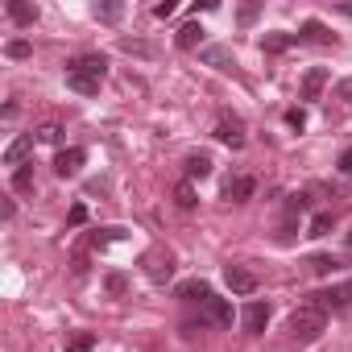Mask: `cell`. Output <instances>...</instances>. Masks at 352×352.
<instances>
[{"label": "cell", "instance_id": "cell-8", "mask_svg": "<svg viewBox=\"0 0 352 352\" xmlns=\"http://www.w3.org/2000/svg\"><path fill=\"white\" fill-rule=\"evenodd\" d=\"M83 149H58V157H54V174L58 179H75L79 174V166H83Z\"/></svg>", "mask_w": 352, "mask_h": 352}, {"label": "cell", "instance_id": "cell-36", "mask_svg": "<svg viewBox=\"0 0 352 352\" xmlns=\"http://www.w3.org/2000/svg\"><path fill=\"white\" fill-rule=\"evenodd\" d=\"M253 17H257V5H245V9H241V21H245V25H249V21H253Z\"/></svg>", "mask_w": 352, "mask_h": 352}, {"label": "cell", "instance_id": "cell-17", "mask_svg": "<svg viewBox=\"0 0 352 352\" xmlns=\"http://www.w3.org/2000/svg\"><path fill=\"white\" fill-rule=\"evenodd\" d=\"M298 42H315V46H331L336 38L327 34V25H323V21H307V25L298 30Z\"/></svg>", "mask_w": 352, "mask_h": 352}, {"label": "cell", "instance_id": "cell-29", "mask_svg": "<svg viewBox=\"0 0 352 352\" xmlns=\"http://www.w3.org/2000/svg\"><path fill=\"white\" fill-rule=\"evenodd\" d=\"M5 54H9V58H30V42H21V38H17V42H9V46H5Z\"/></svg>", "mask_w": 352, "mask_h": 352}, {"label": "cell", "instance_id": "cell-14", "mask_svg": "<svg viewBox=\"0 0 352 352\" xmlns=\"http://www.w3.org/2000/svg\"><path fill=\"white\" fill-rule=\"evenodd\" d=\"M323 87H327V67H311L302 79V100H319Z\"/></svg>", "mask_w": 352, "mask_h": 352}, {"label": "cell", "instance_id": "cell-20", "mask_svg": "<svg viewBox=\"0 0 352 352\" xmlns=\"http://www.w3.org/2000/svg\"><path fill=\"white\" fill-rule=\"evenodd\" d=\"M294 42H298V34H265V38H261V50L278 54V50H286V46H294Z\"/></svg>", "mask_w": 352, "mask_h": 352}, {"label": "cell", "instance_id": "cell-1", "mask_svg": "<svg viewBox=\"0 0 352 352\" xmlns=\"http://www.w3.org/2000/svg\"><path fill=\"white\" fill-rule=\"evenodd\" d=\"M108 79V58L104 54H79L67 63V87L79 96H96L100 83Z\"/></svg>", "mask_w": 352, "mask_h": 352}, {"label": "cell", "instance_id": "cell-9", "mask_svg": "<svg viewBox=\"0 0 352 352\" xmlns=\"http://www.w3.org/2000/svg\"><path fill=\"white\" fill-rule=\"evenodd\" d=\"M253 191H257V183H253V179H245V174H236V179H228V183H224V199H228V204H245Z\"/></svg>", "mask_w": 352, "mask_h": 352}, {"label": "cell", "instance_id": "cell-26", "mask_svg": "<svg viewBox=\"0 0 352 352\" xmlns=\"http://www.w3.org/2000/svg\"><path fill=\"white\" fill-rule=\"evenodd\" d=\"M96 348V336L91 331H83V336H75L71 344H67V352H91Z\"/></svg>", "mask_w": 352, "mask_h": 352}, {"label": "cell", "instance_id": "cell-33", "mask_svg": "<svg viewBox=\"0 0 352 352\" xmlns=\"http://www.w3.org/2000/svg\"><path fill=\"white\" fill-rule=\"evenodd\" d=\"M124 286H129V282H124L120 274H112V278H108V290H112V294H124Z\"/></svg>", "mask_w": 352, "mask_h": 352}, {"label": "cell", "instance_id": "cell-11", "mask_svg": "<svg viewBox=\"0 0 352 352\" xmlns=\"http://www.w3.org/2000/svg\"><path fill=\"white\" fill-rule=\"evenodd\" d=\"M204 311H208V319H212L216 327H232V307H228V298H216V294H212V298L204 302Z\"/></svg>", "mask_w": 352, "mask_h": 352}, {"label": "cell", "instance_id": "cell-27", "mask_svg": "<svg viewBox=\"0 0 352 352\" xmlns=\"http://www.w3.org/2000/svg\"><path fill=\"white\" fill-rule=\"evenodd\" d=\"M307 208H311V199H307V195H302V191H298V195H290V199H286V212H290V216H302V212H307Z\"/></svg>", "mask_w": 352, "mask_h": 352}, {"label": "cell", "instance_id": "cell-13", "mask_svg": "<svg viewBox=\"0 0 352 352\" xmlns=\"http://www.w3.org/2000/svg\"><path fill=\"white\" fill-rule=\"evenodd\" d=\"M199 58H204L208 67H216V71H232V67H236V63H232V50H224V46H204Z\"/></svg>", "mask_w": 352, "mask_h": 352}, {"label": "cell", "instance_id": "cell-4", "mask_svg": "<svg viewBox=\"0 0 352 352\" xmlns=\"http://www.w3.org/2000/svg\"><path fill=\"white\" fill-rule=\"evenodd\" d=\"M216 141L241 149V145H245V120L232 116V112H220V120H216Z\"/></svg>", "mask_w": 352, "mask_h": 352}, {"label": "cell", "instance_id": "cell-30", "mask_svg": "<svg viewBox=\"0 0 352 352\" xmlns=\"http://www.w3.org/2000/svg\"><path fill=\"white\" fill-rule=\"evenodd\" d=\"M58 137H63V129H58V124H42V129H38V141H50V145H58Z\"/></svg>", "mask_w": 352, "mask_h": 352}, {"label": "cell", "instance_id": "cell-6", "mask_svg": "<svg viewBox=\"0 0 352 352\" xmlns=\"http://www.w3.org/2000/svg\"><path fill=\"white\" fill-rule=\"evenodd\" d=\"M224 282H228L232 294H253V290H257V278H253L245 265H228V270H224Z\"/></svg>", "mask_w": 352, "mask_h": 352}, {"label": "cell", "instance_id": "cell-32", "mask_svg": "<svg viewBox=\"0 0 352 352\" xmlns=\"http://www.w3.org/2000/svg\"><path fill=\"white\" fill-rule=\"evenodd\" d=\"M170 13H174V0H162V5H153V17H162V21H166Z\"/></svg>", "mask_w": 352, "mask_h": 352}, {"label": "cell", "instance_id": "cell-28", "mask_svg": "<svg viewBox=\"0 0 352 352\" xmlns=\"http://www.w3.org/2000/svg\"><path fill=\"white\" fill-rule=\"evenodd\" d=\"M336 265H340V261H336V257H327V253H319V257H311V270H315V274H331Z\"/></svg>", "mask_w": 352, "mask_h": 352}, {"label": "cell", "instance_id": "cell-10", "mask_svg": "<svg viewBox=\"0 0 352 352\" xmlns=\"http://www.w3.org/2000/svg\"><path fill=\"white\" fill-rule=\"evenodd\" d=\"M30 153H34V133H21V137L5 149V166H25Z\"/></svg>", "mask_w": 352, "mask_h": 352}, {"label": "cell", "instance_id": "cell-12", "mask_svg": "<svg viewBox=\"0 0 352 352\" xmlns=\"http://www.w3.org/2000/svg\"><path fill=\"white\" fill-rule=\"evenodd\" d=\"M174 42H179V50H199L204 46V25L199 21H187L179 34H174Z\"/></svg>", "mask_w": 352, "mask_h": 352}, {"label": "cell", "instance_id": "cell-18", "mask_svg": "<svg viewBox=\"0 0 352 352\" xmlns=\"http://www.w3.org/2000/svg\"><path fill=\"white\" fill-rule=\"evenodd\" d=\"M187 179H208V174H212V157L208 153H187Z\"/></svg>", "mask_w": 352, "mask_h": 352}, {"label": "cell", "instance_id": "cell-22", "mask_svg": "<svg viewBox=\"0 0 352 352\" xmlns=\"http://www.w3.org/2000/svg\"><path fill=\"white\" fill-rule=\"evenodd\" d=\"M331 224H336V216H331V212H319V216L311 220L307 236H327V232H331Z\"/></svg>", "mask_w": 352, "mask_h": 352}, {"label": "cell", "instance_id": "cell-7", "mask_svg": "<svg viewBox=\"0 0 352 352\" xmlns=\"http://www.w3.org/2000/svg\"><path fill=\"white\" fill-rule=\"evenodd\" d=\"M241 323H245L249 336H261L265 323H270V307H265V302H249V307L241 311Z\"/></svg>", "mask_w": 352, "mask_h": 352}, {"label": "cell", "instance_id": "cell-34", "mask_svg": "<svg viewBox=\"0 0 352 352\" xmlns=\"http://www.w3.org/2000/svg\"><path fill=\"white\" fill-rule=\"evenodd\" d=\"M83 220H87V208H83V204H75V208H71V224H83Z\"/></svg>", "mask_w": 352, "mask_h": 352}, {"label": "cell", "instance_id": "cell-15", "mask_svg": "<svg viewBox=\"0 0 352 352\" xmlns=\"http://www.w3.org/2000/svg\"><path fill=\"white\" fill-rule=\"evenodd\" d=\"M179 298H187V302H208V298H212V286H208L204 278L179 282Z\"/></svg>", "mask_w": 352, "mask_h": 352}, {"label": "cell", "instance_id": "cell-19", "mask_svg": "<svg viewBox=\"0 0 352 352\" xmlns=\"http://www.w3.org/2000/svg\"><path fill=\"white\" fill-rule=\"evenodd\" d=\"M174 204H179L183 212H191V208L199 204V195H195V183H191V179H183L179 187H174Z\"/></svg>", "mask_w": 352, "mask_h": 352}, {"label": "cell", "instance_id": "cell-38", "mask_svg": "<svg viewBox=\"0 0 352 352\" xmlns=\"http://www.w3.org/2000/svg\"><path fill=\"white\" fill-rule=\"evenodd\" d=\"M348 249H352V232H348Z\"/></svg>", "mask_w": 352, "mask_h": 352}, {"label": "cell", "instance_id": "cell-3", "mask_svg": "<svg viewBox=\"0 0 352 352\" xmlns=\"http://www.w3.org/2000/svg\"><path fill=\"white\" fill-rule=\"evenodd\" d=\"M311 307H319V311H348V307H352V282L315 290V294H311Z\"/></svg>", "mask_w": 352, "mask_h": 352}, {"label": "cell", "instance_id": "cell-31", "mask_svg": "<svg viewBox=\"0 0 352 352\" xmlns=\"http://www.w3.org/2000/svg\"><path fill=\"white\" fill-rule=\"evenodd\" d=\"M286 124H290V129H302V124H307V112H302V108H290V112H286Z\"/></svg>", "mask_w": 352, "mask_h": 352}, {"label": "cell", "instance_id": "cell-5", "mask_svg": "<svg viewBox=\"0 0 352 352\" xmlns=\"http://www.w3.org/2000/svg\"><path fill=\"white\" fill-rule=\"evenodd\" d=\"M145 278L149 282H170L174 278V257L166 253V249H153V253H145Z\"/></svg>", "mask_w": 352, "mask_h": 352}, {"label": "cell", "instance_id": "cell-25", "mask_svg": "<svg viewBox=\"0 0 352 352\" xmlns=\"http://www.w3.org/2000/svg\"><path fill=\"white\" fill-rule=\"evenodd\" d=\"M120 236H124V228H96V236H91V245H96V249H104L108 241H120Z\"/></svg>", "mask_w": 352, "mask_h": 352}, {"label": "cell", "instance_id": "cell-21", "mask_svg": "<svg viewBox=\"0 0 352 352\" xmlns=\"http://www.w3.org/2000/svg\"><path fill=\"white\" fill-rule=\"evenodd\" d=\"M13 191H34V162H25V166H17L13 170Z\"/></svg>", "mask_w": 352, "mask_h": 352}, {"label": "cell", "instance_id": "cell-35", "mask_svg": "<svg viewBox=\"0 0 352 352\" xmlns=\"http://www.w3.org/2000/svg\"><path fill=\"white\" fill-rule=\"evenodd\" d=\"M340 170H344V174H352V145L340 153Z\"/></svg>", "mask_w": 352, "mask_h": 352}, {"label": "cell", "instance_id": "cell-24", "mask_svg": "<svg viewBox=\"0 0 352 352\" xmlns=\"http://www.w3.org/2000/svg\"><path fill=\"white\" fill-rule=\"evenodd\" d=\"M120 13H124V5H96V21H120Z\"/></svg>", "mask_w": 352, "mask_h": 352}, {"label": "cell", "instance_id": "cell-23", "mask_svg": "<svg viewBox=\"0 0 352 352\" xmlns=\"http://www.w3.org/2000/svg\"><path fill=\"white\" fill-rule=\"evenodd\" d=\"M120 50H124V54H141V58H153V46H149V42H137V38H120Z\"/></svg>", "mask_w": 352, "mask_h": 352}, {"label": "cell", "instance_id": "cell-2", "mask_svg": "<svg viewBox=\"0 0 352 352\" xmlns=\"http://www.w3.org/2000/svg\"><path fill=\"white\" fill-rule=\"evenodd\" d=\"M323 327H327V311H319V307H311V302H302V307L290 315V323H286L290 340H298V344H315V340L323 336Z\"/></svg>", "mask_w": 352, "mask_h": 352}, {"label": "cell", "instance_id": "cell-16", "mask_svg": "<svg viewBox=\"0 0 352 352\" xmlns=\"http://www.w3.org/2000/svg\"><path fill=\"white\" fill-rule=\"evenodd\" d=\"M5 9H9V17H13V21H17L21 30L38 21V5H30V0H9V5H5Z\"/></svg>", "mask_w": 352, "mask_h": 352}, {"label": "cell", "instance_id": "cell-37", "mask_svg": "<svg viewBox=\"0 0 352 352\" xmlns=\"http://www.w3.org/2000/svg\"><path fill=\"white\" fill-rule=\"evenodd\" d=\"M340 96H344V100H352V79H348V83H340Z\"/></svg>", "mask_w": 352, "mask_h": 352}]
</instances>
